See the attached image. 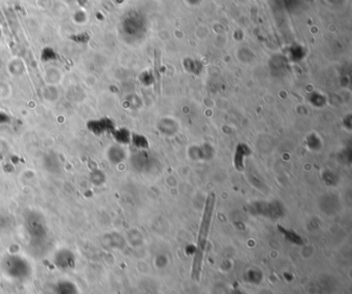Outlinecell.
Here are the masks:
<instances>
[{"mask_svg":"<svg viewBox=\"0 0 352 294\" xmlns=\"http://www.w3.org/2000/svg\"><path fill=\"white\" fill-rule=\"evenodd\" d=\"M215 202H216L215 193L214 192L209 193L207 200H206V204H205L204 214L202 217V222H200V225H199L197 242H196V249H195L193 262H192L191 279L193 281H198L199 277H200V273H202V267H203L204 256H205L206 246H207L208 237H209V231H210V227H211V223H212L214 209H215Z\"/></svg>","mask_w":352,"mask_h":294,"instance_id":"cell-1","label":"cell"},{"mask_svg":"<svg viewBox=\"0 0 352 294\" xmlns=\"http://www.w3.org/2000/svg\"><path fill=\"white\" fill-rule=\"evenodd\" d=\"M8 95H10L9 85L4 83V82H0V96H1V97H7Z\"/></svg>","mask_w":352,"mask_h":294,"instance_id":"cell-2","label":"cell"}]
</instances>
